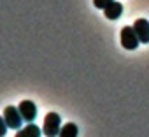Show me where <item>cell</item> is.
Wrapping results in <instances>:
<instances>
[{"instance_id":"1","label":"cell","mask_w":149,"mask_h":137,"mask_svg":"<svg viewBox=\"0 0 149 137\" xmlns=\"http://www.w3.org/2000/svg\"><path fill=\"white\" fill-rule=\"evenodd\" d=\"M60 116L56 113H47L44 118V125H42V134L47 137H54L60 135Z\"/></svg>"},{"instance_id":"2","label":"cell","mask_w":149,"mask_h":137,"mask_svg":"<svg viewBox=\"0 0 149 137\" xmlns=\"http://www.w3.org/2000/svg\"><path fill=\"white\" fill-rule=\"evenodd\" d=\"M139 37H137V32L133 27H123L121 28V46L125 49H137L139 48Z\"/></svg>"},{"instance_id":"3","label":"cell","mask_w":149,"mask_h":137,"mask_svg":"<svg viewBox=\"0 0 149 137\" xmlns=\"http://www.w3.org/2000/svg\"><path fill=\"white\" fill-rule=\"evenodd\" d=\"M4 120H6L7 127L13 128V130H18V128L21 127V123L25 121L23 116H21V113H19V107H14V106H7V107H6V111H4Z\"/></svg>"},{"instance_id":"4","label":"cell","mask_w":149,"mask_h":137,"mask_svg":"<svg viewBox=\"0 0 149 137\" xmlns=\"http://www.w3.org/2000/svg\"><path fill=\"white\" fill-rule=\"evenodd\" d=\"M18 107H19V113H21V116H23L25 121L32 123V121L35 120V116H37V106H35V102H32V100H23V102H19Z\"/></svg>"},{"instance_id":"5","label":"cell","mask_w":149,"mask_h":137,"mask_svg":"<svg viewBox=\"0 0 149 137\" xmlns=\"http://www.w3.org/2000/svg\"><path fill=\"white\" fill-rule=\"evenodd\" d=\"M133 28H135V32H137L139 41H140L142 44H149V21L144 20V18H140V20H137V21L133 23Z\"/></svg>"},{"instance_id":"6","label":"cell","mask_w":149,"mask_h":137,"mask_svg":"<svg viewBox=\"0 0 149 137\" xmlns=\"http://www.w3.org/2000/svg\"><path fill=\"white\" fill-rule=\"evenodd\" d=\"M121 13H123V6L119 2H116V0H112V2L104 9V14H105L107 20H118L121 16Z\"/></svg>"},{"instance_id":"7","label":"cell","mask_w":149,"mask_h":137,"mask_svg":"<svg viewBox=\"0 0 149 137\" xmlns=\"http://www.w3.org/2000/svg\"><path fill=\"white\" fill-rule=\"evenodd\" d=\"M42 134V130L37 127V125H28V127H25L23 130H19L18 134H16V137H39Z\"/></svg>"},{"instance_id":"8","label":"cell","mask_w":149,"mask_h":137,"mask_svg":"<svg viewBox=\"0 0 149 137\" xmlns=\"http://www.w3.org/2000/svg\"><path fill=\"white\" fill-rule=\"evenodd\" d=\"M77 125L76 123H67L61 130H60V135L61 137H77Z\"/></svg>"},{"instance_id":"9","label":"cell","mask_w":149,"mask_h":137,"mask_svg":"<svg viewBox=\"0 0 149 137\" xmlns=\"http://www.w3.org/2000/svg\"><path fill=\"white\" fill-rule=\"evenodd\" d=\"M111 2H112V0H93V6H95L97 9H102V11H104Z\"/></svg>"},{"instance_id":"10","label":"cell","mask_w":149,"mask_h":137,"mask_svg":"<svg viewBox=\"0 0 149 137\" xmlns=\"http://www.w3.org/2000/svg\"><path fill=\"white\" fill-rule=\"evenodd\" d=\"M7 123H6V120H4V116H0V137L2 135H6V132H7Z\"/></svg>"}]
</instances>
